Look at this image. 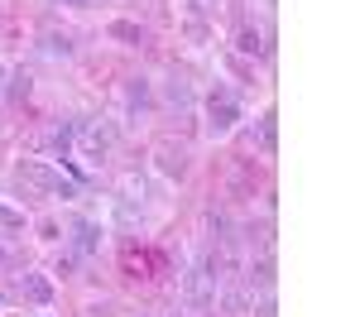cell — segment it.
I'll use <instances>...</instances> for the list:
<instances>
[{"mask_svg": "<svg viewBox=\"0 0 360 317\" xmlns=\"http://www.w3.org/2000/svg\"><path fill=\"white\" fill-rule=\"evenodd\" d=\"M15 173H20V183H25V188L44 193V198H63V202L77 198V183H72V178H63V164H53V159H20Z\"/></svg>", "mask_w": 360, "mask_h": 317, "instance_id": "cell-1", "label": "cell"}, {"mask_svg": "<svg viewBox=\"0 0 360 317\" xmlns=\"http://www.w3.org/2000/svg\"><path fill=\"white\" fill-rule=\"evenodd\" d=\"M72 149L82 154L86 164H106V154L115 149V120H106V115L72 120Z\"/></svg>", "mask_w": 360, "mask_h": 317, "instance_id": "cell-2", "label": "cell"}, {"mask_svg": "<svg viewBox=\"0 0 360 317\" xmlns=\"http://www.w3.org/2000/svg\"><path fill=\"white\" fill-rule=\"evenodd\" d=\"M240 120H245L240 96H236V91H226V86H217V91L207 96V135H212V140H226Z\"/></svg>", "mask_w": 360, "mask_h": 317, "instance_id": "cell-3", "label": "cell"}, {"mask_svg": "<svg viewBox=\"0 0 360 317\" xmlns=\"http://www.w3.org/2000/svg\"><path fill=\"white\" fill-rule=\"evenodd\" d=\"M10 303H25V308H53V279L44 269H25L15 274V284L5 288Z\"/></svg>", "mask_w": 360, "mask_h": 317, "instance_id": "cell-4", "label": "cell"}, {"mask_svg": "<svg viewBox=\"0 0 360 317\" xmlns=\"http://www.w3.org/2000/svg\"><path fill=\"white\" fill-rule=\"evenodd\" d=\"M178 298H183V308H188V313H207V308H217V279H212L202 264H193V269L183 274Z\"/></svg>", "mask_w": 360, "mask_h": 317, "instance_id": "cell-5", "label": "cell"}, {"mask_svg": "<svg viewBox=\"0 0 360 317\" xmlns=\"http://www.w3.org/2000/svg\"><path fill=\"white\" fill-rule=\"evenodd\" d=\"M29 149H44L53 159H72V120H49L44 130L29 135Z\"/></svg>", "mask_w": 360, "mask_h": 317, "instance_id": "cell-6", "label": "cell"}, {"mask_svg": "<svg viewBox=\"0 0 360 317\" xmlns=\"http://www.w3.org/2000/svg\"><path fill=\"white\" fill-rule=\"evenodd\" d=\"M217 308L226 317H250L255 313V293L245 288V279H221L217 284Z\"/></svg>", "mask_w": 360, "mask_h": 317, "instance_id": "cell-7", "label": "cell"}, {"mask_svg": "<svg viewBox=\"0 0 360 317\" xmlns=\"http://www.w3.org/2000/svg\"><path fill=\"white\" fill-rule=\"evenodd\" d=\"M188 159H193L188 144H178V140H159V144H154V169L164 173L168 183H178V178L188 173Z\"/></svg>", "mask_w": 360, "mask_h": 317, "instance_id": "cell-8", "label": "cell"}, {"mask_svg": "<svg viewBox=\"0 0 360 317\" xmlns=\"http://www.w3.org/2000/svg\"><path fill=\"white\" fill-rule=\"evenodd\" d=\"M68 240H72V250H77V255H101L106 231H101V221H91V216H77L72 231H68Z\"/></svg>", "mask_w": 360, "mask_h": 317, "instance_id": "cell-9", "label": "cell"}, {"mask_svg": "<svg viewBox=\"0 0 360 317\" xmlns=\"http://www.w3.org/2000/svg\"><path fill=\"white\" fill-rule=\"evenodd\" d=\"M120 269H125V279H154V274L164 269V255H159V250H139V245H130V250L120 255Z\"/></svg>", "mask_w": 360, "mask_h": 317, "instance_id": "cell-10", "label": "cell"}, {"mask_svg": "<svg viewBox=\"0 0 360 317\" xmlns=\"http://www.w3.org/2000/svg\"><path fill=\"white\" fill-rule=\"evenodd\" d=\"M164 101H168V106H178V111H188V106L197 101L193 82H188L183 72H168V77H164Z\"/></svg>", "mask_w": 360, "mask_h": 317, "instance_id": "cell-11", "label": "cell"}, {"mask_svg": "<svg viewBox=\"0 0 360 317\" xmlns=\"http://www.w3.org/2000/svg\"><path fill=\"white\" fill-rule=\"evenodd\" d=\"M149 106H154V86H149V77H130V82H125V111L144 115Z\"/></svg>", "mask_w": 360, "mask_h": 317, "instance_id": "cell-12", "label": "cell"}, {"mask_svg": "<svg viewBox=\"0 0 360 317\" xmlns=\"http://www.w3.org/2000/svg\"><path fill=\"white\" fill-rule=\"evenodd\" d=\"M25 226H29V212L15 207L10 198H0V235H25Z\"/></svg>", "mask_w": 360, "mask_h": 317, "instance_id": "cell-13", "label": "cell"}, {"mask_svg": "<svg viewBox=\"0 0 360 317\" xmlns=\"http://www.w3.org/2000/svg\"><path fill=\"white\" fill-rule=\"evenodd\" d=\"M106 34H111L115 44H125V48H139V44H144V29H139L135 20H111Z\"/></svg>", "mask_w": 360, "mask_h": 317, "instance_id": "cell-14", "label": "cell"}, {"mask_svg": "<svg viewBox=\"0 0 360 317\" xmlns=\"http://www.w3.org/2000/svg\"><path fill=\"white\" fill-rule=\"evenodd\" d=\"M39 53L63 58V63H68V58L77 53V48H72V39H68V34H53V29H49V34H39Z\"/></svg>", "mask_w": 360, "mask_h": 317, "instance_id": "cell-15", "label": "cell"}, {"mask_svg": "<svg viewBox=\"0 0 360 317\" xmlns=\"http://www.w3.org/2000/svg\"><path fill=\"white\" fill-rule=\"evenodd\" d=\"M236 53H245V58H264L269 53V44H264V34H259V29H240V34H236Z\"/></svg>", "mask_w": 360, "mask_h": 317, "instance_id": "cell-16", "label": "cell"}, {"mask_svg": "<svg viewBox=\"0 0 360 317\" xmlns=\"http://www.w3.org/2000/svg\"><path fill=\"white\" fill-rule=\"evenodd\" d=\"M29 91H34V77H29L25 67H10L5 72V96L10 101H29Z\"/></svg>", "mask_w": 360, "mask_h": 317, "instance_id": "cell-17", "label": "cell"}, {"mask_svg": "<svg viewBox=\"0 0 360 317\" xmlns=\"http://www.w3.org/2000/svg\"><path fill=\"white\" fill-rule=\"evenodd\" d=\"M278 149V130H274V111L259 115V154H274Z\"/></svg>", "mask_w": 360, "mask_h": 317, "instance_id": "cell-18", "label": "cell"}, {"mask_svg": "<svg viewBox=\"0 0 360 317\" xmlns=\"http://www.w3.org/2000/svg\"><path fill=\"white\" fill-rule=\"evenodd\" d=\"M231 188H236L240 198H250V193H255V178H250V169H245V164H240V169L231 173Z\"/></svg>", "mask_w": 360, "mask_h": 317, "instance_id": "cell-19", "label": "cell"}, {"mask_svg": "<svg viewBox=\"0 0 360 317\" xmlns=\"http://www.w3.org/2000/svg\"><path fill=\"white\" fill-rule=\"evenodd\" d=\"M39 240H49V245H53V240H63V226H58L53 216H44V221H39Z\"/></svg>", "mask_w": 360, "mask_h": 317, "instance_id": "cell-20", "label": "cell"}, {"mask_svg": "<svg viewBox=\"0 0 360 317\" xmlns=\"http://www.w3.org/2000/svg\"><path fill=\"white\" fill-rule=\"evenodd\" d=\"M188 5H193L197 15H217V0H188Z\"/></svg>", "mask_w": 360, "mask_h": 317, "instance_id": "cell-21", "label": "cell"}, {"mask_svg": "<svg viewBox=\"0 0 360 317\" xmlns=\"http://www.w3.org/2000/svg\"><path fill=\"white\" fill-rule=\"evenodd\" d=\"M53 5H68V10H86V0H53Z\"/></svg>", "mask_w": 360, "mask_h": 317, "instance_id": "cell-22", "label": "cell"}, {"mask_svg": "<svg viewBox=\"0 0 360 317\" xmlns=\"http://www.w3.org/2000/svg\"><path fill=\"white\" fill-rule=\"evenodd\" d=\"M5 264H10V250H5V245H0V269H5Z\"/></svg>", "mask_w": 360, "mask_h": 317, "instance_id": "cell-23", "label": "cell"}, {"mask_svg": "<svg viewBox=\"0 0 360 317\" xmlns=\"http://www.w3.org/2000/svg\"><path fill=\"white\" fill-rule=\"evenodd\" d=\"M5 72H10V67H5V63H0V82H5Z\"/></svg>", "mask_w": 360, "mask_h": 317, "instance_id": "cell-24", "label": "cell"}, {"mask_svg": "<svg viewBox=\"0 0 360 317\" xmlns=\"http://www.w3.org/2000/svg\"><path fill=\"white\" fill-rule=\"evenodd\" d=\"M168 317H193V313H168Z\"/></svg>", "mask_w": 360, "mask_h": 317, "instance_id": "cell-25", "label": "cell"}, {"mask_svg": "<svg viewBox=\"0 0 360 317\" xmlns=\"http://www.w3.org/2000/svg\"><path fill=\"white\" fill-rule=\"evenodd\" d=\"M39 317H49V313H39Z\"/></svg>", "mask_w": 360, "mask_h": 317, "instance_id": "cell-26", "label": "cell"}]
</instances>
